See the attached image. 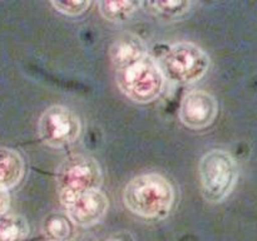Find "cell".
<instances>
[{"label": "cell", "instance_id": "cell-1", "mask_svg": "<svg viewBox=\"0 0 257 241\" xmlns=\"http://www.w3.org/2000/svg\"><path fill=\"white\" fill-rule=\"evenodd\" d=\"M123 201L135 215L143 218H163L170 213L175 191L170 181L160 173H143L127 183Z\"/></svg>", "mask_w": 257, "mask_h": 241}, {"label": "cell", "instance_id": "cell-2", "mask_svg": "<svg viewBox=\"0 0 257 241\" xmlns=\"http://www.w3.org/2000/svg\"><path fill=\"white\" fill-rule=\"evenodd\" d=\"M163 77L175 84H190L205 77L210 57L198 45L181 42L170 45L157 60Z\"/></svg>", "mask_w": 257, "mask_h": 241}, {"label": "cell", "instance_id": "cell-3", "mask_svg": "<svg viewBox=\"0 0 257 241\" xmlns=\"http://www.w3.org/2000/svg\"><path fill=\"white\" fill-rule=\"evenodd\" d=\"M200 185L208 202H222L235 187L238 167L235 157L223 150H212L200 161Z\"/></svg>", "mask_w": 257, "mask_h": 241}, {"label": "cell", "instance_id": "cell-4", "mask_svg": "<svg viewBox=\"0 0 257 241\" xmlns=\"http://www.w3.org/2000/svg\"><path fill=\"white\" fill-rule=\"evenodd\" d=\"M117 84L123 94L136 103H150L157 99L165 87L157 60L150 54L133 64L117 70Z\"/></svg>", "mask_w": 257, "mask_h": 241}, {"label": "cell", "instance_id": "cell-5", "mask_svg": "<svg viewBox=\"0 0 257 241\" xmlns=\"http://www.w3.org/2000/svg\"><path fill=\"white\" fill-rule=\"evenodd\" d=\"M102 170L93 157L73 155L65 158L57 172V188L62 202L92 190H100Z\"/></svg>", "mask_w": 257, "mask_h": 241}, {"label": "cell", "instance_id": "cell-6", "mask_svg": "<svg viewBox=\"0 0 257 241\" xmlns=\"http://www.w3.org/2000/svg\"><path fill=\"white\" fill-rule=\"evenodd\" d=\"M82 125L73 110L64 105H52L40 115L38 133L49 147L59 148L78 140Z\"/></svg>", "mask_w": 257, "mask_h": 241}, {"label": "cell", "instance_id": "cell-7", "mask_svg": "<svg viewBox=\"0 0 257 241\" xmlns=\"http://www.w3.org/2000/svg\"><path fill=\"white\" fill-rule=\"evenodd\" d=\"M63 207L73 223L82 227H89L100 222L108 210V198L100 190H92L79 193L62 202Z\"/></svg>", "mask_w": 257, "mask_h": 241}, {"label": "cell", "instance_id": "cell-8", "mask_svg": "<svg viewBox=\"0 0 257 241\" xmlns=\"http://www.w3.org/2000/svg\"><path fill=\"white\" fill-rule=\"evenodd\" d=\"M217 100L205 90L195 89L186 93L180 107V119L186 127L202 130L212 125L217 115Z\"/></svg>", "mask_w": 257, "mask_h": 241}, {"label": "cell", "instance_id": "cell-9", "mask_svg": "<svg viewBox=\"0 0 257 241\" xmlns=\"http://www.w3.org/2000/svg\"><path fill=\"white\" fill-rule=\"evenodd\" d=\"M148 55L145 42L138 35L122 34L113 42L109 48V57L117 70L133 64Z\"/></svg>", "mask_w": 257, "mask_h": 241}, {"label": "cell", "instance_id": "cell-10", "mask_svg": "<svg viewBox=\"0 0 257 241\" xmlns=\"http://www.w3.org/2000/svg\"><path fill=\"white\" fill-rule=\"evenodd\" d=\"M25 172V163L18 151L0 147V188L10 190L22 181Z\"/></svg>", "mask_w": 257, "mask_h": 241}, {"label": "cell", "instance_id": "cell-11", "mask_svg": "<svg viewBox=\"0 0 257 241\" xmlns=\"http://www.w3.org/2000/svg\"><path fill=\"white\" fill-rule=\"evenodd\" d=\"M142 7L147 9L151 14L155 17L160 18L162 20H177L188 14L192 8V3L191 2H182V0H177V2H145L142 3Z\"/></svg>", "mask_w": 257, "mask_h": 241}, {"label": "cell", "instance_id": "cell-12", "mask_svg": "<svg viewBox=\"0 0 257 241\" xmlns=\"http://www.w3.org/2000/svg\"><path fill=\"white\" fill-rule=\"evenodd\" d=\"M29 225L23 216L5 213L0 216V241H25Z\"/></svg>", "mask_w": 257, "mask_h": 241}, {"label": "cell", "instance_id": "cell-13", "mask_svg": "<svg viewBox=\"0 0 257 241\" xmlns=\"http://www.w3.org/2000/svg\"><path fill=\"white\" fill-rule=\"evenodd\" d=\"M142 7L141 2H105L98 3V8L103 18L109 22H124L128 18L132 17L140 8Z\"/></svg>", "mask_w": 257, "mask_h": 241}, {"label": "cell", "instance_id": "cell-14", "mask_svg": "<svg viewBox=\"0 0 257 241\" xmlns=\"http://www.w3.org/2000/svg\"><path fill=\"white\" fill-rule=\"evenodd\" d=\"M43 230L50 241H65L72 232V223L67 216L52 213L45 218Z\"/></svg>", "mask_w": 257, "mask_h": 241}, {"label": "cell", "instance_id": "cell-15", "mask_svg": "<svg viewBox=\"0 0 257 241\" xmlns=\"http://www.w3.org/2000/svg\"><path fill=\"white\" fill-rule=\"evenodd\" d=\"M53 7L65 15H79L87 10L89 2H53Z\"/></svg>", "mask_w": 257, "mask_h": 241}, {"label": "cell", "instance_id": "cell-16", "mask_svg": "<svg viewBox=\"0 0 257 241\" xmlns=\"http://www.w3.org/2000/svg\"><path fill=\"white\" fill-rule=\"evenodd\" d=\"M10 206V196L8 191L0 188V216L8 213Z\"/></svg>", "mask_w": 257, "mask_h": 241}, {"label": "cell", "instance_id": "cell-17", "mask_svg": "<svg viewBox=\"0 0 257 241\" xmlns=\"http://www.w3.org/2000/svg\"><path fill=\"white\" fill-rule=\"evenodd\" d=\"M107 241H124V240H122V238H110V240H107Z\"/></svg>", "mask_w": 257, "mask_h": 241}]
</instances>
